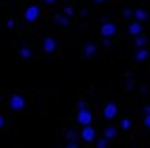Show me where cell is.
<instances>
[{
	"label": "cell",
	"instance_id": "26",
	"mask_svg": "<svg viewBox=\"0 0 150 148\" xmlns=\"http://www.w3.org/2000/svg\"><path fill=\"white\" fill-rule=\"evenodd\" d=\"M66 148H78V144H76V142H68Z\"/></svg>",
	"mask_w": 150,
	"mask_h": 148
},
{
	"label": "cell",
	"instance_id": "16",
	"mask_svg": "<svg viewBox=\"0 0 150 148\" xmlns=\"http://www.w3.org/2000/svg\"><path fill=\"white\" fill-rule=\"evenodd\" d=\"M146 43H148V39H146L144 35H138V37H136V45H138V47H146Z\"/></svg>",
	"mask_w": 150,
	"mask_h": 148
},
{
	"label": "cell",
	"instance_id": "2",
	"mask_svg": "<svg viewBox=\"0 0 150 148\" xmlns=\"http://www.w3.org/2000/svg\"><path fill=\"white\" fill-rule=\"evenodd\" d=\"M39 15H41V11H39V6H35V4H31V6L25 8V21H27V23H35V21L39 19Z\"/></svg>",
	"mask_w": 150,
	"mask_h": 148
},
{
	"label": "cell",
	"instance_id": "3",
	"mask_svg": "<svg viewBox=\"0 0 150 148\" xmlns=\"http://www.w3.org/2000/svg\"><path fill=\"white\" fill-rule=\"evenodd\" d=\"M115 33H117V25L111 23V21H103V25H101V35H103V37H113Z\"/></svg>",
	"mask_w": 150,
	"mask_h": 148
},
{
	"label": "cell",
	"instance_id": "7",
	"mask_svg": "<svg viewBox=\"0 0 150 148\" xmlns=\"http://www.w3.org/2000/svg\"><path fill=\"white\" fill-rule=\"evenodd\" d=\"M41 45H43V52H47V54H54V52L58 50V41H56L54 37H45Z\"/></svg>",
	"mask_w": 150,
	"mask_h": 148
},
{
	"label": "cell",
	"instance_id": "13",
	"mask_svg": "<svg viewBox=\"0 0 150 148\" xmlns=\"http://www.w3.org/2000/svg\"><path fill=\"white\" fill-rule=\"evenodd\" d=\"M19 54H21V58H23V60H29V58L33 56L31 47H21V52H19Z\"/></svg>",
	"mask_w": 150,
	"mask_h": 148
},
{
	"label": "cell",
	"instance_id": "24",
	"mask_svg": "<svg viewBox=\"0 0 150 148\" xmlns=\"http://www.w3.org/2000/svg\"><path fill=\"white\" fill-rule=\"evenodd\" d=\"M125 86H127V89H134V80L127 78V80H125Z\"/></svg>",
	"mask_w": 150,
	"mask_h": 148
},
{
	"label": "cell",
	"instance_id": "19",
	"mask_svg": "<svg viewBox=\"0 0 150 148\" xmlns=\"http://www.w3.org/2000/svg\"><path fill=\"white\" fill-rule=\"evenodd\" d=\"M64 15L66 17H72L74 15V6H64Z\"/></svg>",
	"mask_w": 150,
	"mask_h": 148
},
{
	"label": "cell",
	"instance_id": "28",
	"mask_svg": "<svg viewBox=\"0 0 150 148\" xmlns=\"http://www.w3.org/2000/svg\"><path fill=\"white\" fill-rule=\"evenodd\" d=\"M2 125H4V117H2V115H0V127H2Z\"/></svg>",
	"mask_w": 150,
	"mask_h": 148
},
{
	"label": "cell",
	"instance_id": "6",
	"mask_svg": "<svg viewBox=\"0 0 150 148\" xmlns=\"http://www.w3.org/2000/svg\"><path fill=\"white\" fill-rule=\"evenodd\" d=\"M117 111H119V109H117L115 103H107V105L103 107V117H105V119H113V117L117 115Z\"/></svg>",
	"mask_w": 150,
	"mask_h": 148
},
{
	"label": "cell",
	"instance_id": "12",
	"mask_svg": "<svg viewBox=\"0 0 150 148\" xmlns=\"http://www.w3.org/2000/svg\"><path fill=\"white\" fill-rule=\"evenodd\" d=\"M115 136H117V130H115L113 125H107V127H105V138H107V140H113Z\"/></svg>",
	"mask_w": 150,
	"mask_h": 148
},
{
	"label": "cell",
	"instance_id": "11",
	"mask_svg": "<svg viewBox=\"0 0 150 148\" xmlns=\"http://www.w3.org/2000/svg\"><path fill=\"white\" fill-rule=\"evenodd\" d=\"M148 58H150V54H148L146 47H138V50H136V60H138V62H144V60H148Z\"/></svg>",
	"mask_w": 150,
	"mask_h": 148
},
{
	"label": "cell",
	"instance_id": "23",
	"mask_svg": "<svg viewBox=\"0 0 150 148\" xmlns=\"http://www.w3.org/2000/svg\"><path fill=\"white\" fill-rule=\"evenodd\" d=\"M144 125L150 130V115H144Z\"/></svg>",
	"mask_w": 150,
	"mask_h": 148
},
{
	"label": "cell",
	"instance_id": "10",
	"mask_svg": "<svg viewBox=\"0 0 150 148\" xmlns=\"http://www.w3.org/2000/svg\"><path fill=\"white\" fill-rule=\"evenodd\" d=\"M134 19H136V21H140V23H144V21L148 19L146 8H136V11H134Z\"/></svg>",
	"mask_w": 150,
	"mask_h": 148
},
{
	"label": "cell",
	"instance_id": "25",
	"mask_svg": "<svg viewBox=\"0 0 150 148\" xmlns=\"http://www.w3.org/2000/svg\"><path fill=\"white\" fill-rule=\"evenodd\" d=\"M76 107H78V109H84V107H86V101H78V105H76Z\"/></svg>",
	"mask_w": 150,
	"mask_h": 148
},
{
	"label": "cell",
	"instance_id": "20",
	"mask_svg": "<svg viewBox=\"0 0 150 148\" xmlns=\"http://www.w3.org/2000/svg\"><path fill=\"white\" fill-rule=\"evenodd\" d=\"M123 17H125V19H134V11L125 8V11H123Z\"/></svg>",
	"mask_w": 150,
	"mask_h": 148
},
{
	"label": "cell",
	"instance_id": "9",
	"mask_svg": "<svg viewBox=\"0 0 150 148\" xmlns=\"http://www.w3.org/2000/svg\"><path fill=\"white\" fill-rule=\"evenodd\" d=\"M95 52H97V45H95L93 41H88V43L84 45V50H82L84 58H93V56H95Z\"/></svg>",
	"mask_w": 150,
	"mask_h": 148
},
{
	"label": "cell",
	"instance_id": "4",
	"mask_svg": "<svg viewBox=\"0 0 150 148\" xmlns=\"http://www.w3.org/2000/svg\"><path fill=\"white\" fill-rule=\"evenodd\" d=\"M8 105H11L13 111H21V109H25V97L23 95H13L8 99Z\"/></svg>",
	"mask_w": 150,
	"mask_h": 148
},
{
	"label": "cell",
	"instance_id": "15",
	"mask_svg": "<svg viewBox=\"0 0 150 148\" xmlns=\"http://www.w3.org/2000/svg\"><path fill=\"white\" fill-rule=\"evenodd\" d=\"M56 21H58L60 25H64V27H66V25H70V17H66V15H58V17H56Z\"/></svg>",
	"mask_w": 150,
	"mask_h": 148
},
{
	"label": "cell",
	"instance_id": "21",
	"mask_svg": "<svg viewBox=\"0 0 150 148\" xmlns=\"http://www.w3.org/2000/svg\"><path fill=\"white\" fill-rule=\"evenodd\" d=\"M15 25H17V23H15L13 19H8V21H6V27H8V29H15Z\"/></svg>",
	"mask_w": 150,
	"mask_h": 148
},
{
	"label": "cell",
	"instance_id": "31",
	"mask_svg": "<svg viewBox=\"0 0 150 148\" xmlns=\"http://www.w3.org/2000/svg\"><path fill=\"white\" fill-rule=\"evenodd\" d=\"M0 103H2V95H0Z\"/></svg>",
	"mask_w": 150,
	"mask_h": 148
},
{
	"label": "cell",
	"instance_id": "17",
	"mask_svg": "<svg viewBox=\"0 0 150 148\" xmlns=\"http://www.w3.org/2000/svg\"><path fill=\"white\" fill-rule=\"evenodd\" d=\"M119 127H121V130H129V127H132V121H129V119L125 117V119H121V123H119Z\"/></svg>",
	"mask_w": 150,
	"mask_h": 148
},
{
	"label": "cell",
	"instance_id": "1",
	"mask_svg": "<svg viewBox=\"0 0 150 148\" xmlns=\"http://www.w3.org/2000/svg\"><path fill=\"white\" fill-rule=\"evenodd\" d=\"M76 121L84 127V125H91L93 123V113H91V109L88 107H84V109H78V113H76Z\"/></svg>",
	"mask_w": 150,
	"mask_h": 148
},
{
	"label": "cell",
	"instance_id": "8",
	"mask_svg": "<svg viewBox=\"0 0 150 148\" xmlns=\"http://www.w3.org/2000/svg\"><path fill=\"white\" fill-rule=\"evenodd\" d=\"M127 33L134 35V37L142 35V23H140V21H132V23L127 25Z\"/></svg>",
	"mask_w": 150,
	"mask_h": 148
},
{
	"label": "cell",
	"instance_id": "27",
	"mask_svg": "<svg viewBox=\"0 0 150 148\" xmlns=\"http://www.w3.org/2000/svg\"><path fill=\"white\" fill-rule=\"evenodd\" d=\"M144 115H150V105H146V107H144Z\"/></svg>",
	"mask_w": 150,
	"mask_h": 148
},
{
	"label": "cell",
	"instance_id": "30",
	"mask_svg": "<svg viewBox=\"0 0 150 148\" xmlns=\"http://www.w3.org/2000/svg\"><path fill=\"white\" fill-rule=\"evenodd\" d=\"M93 2H97V4H101V2H105V0H93Z\"/></svg>",
	"mask_w": 150,
	"mask_h": 148
},
{
	"label": "cell",
	"instance_id": "5",
	"mask_svg": "<svg viewBox=\"0 0 150 148\" xmlns=\"http://www.w3.org/2000/svg\"><path fill=\"white\" fill-rule=\"evenodd\" d=\"M97 138V130L93 127V125H84L82 130H80V140H84V142H93Z\"/></svg>",
	"mask_w": 150,
	"mask_h": 148
},
{
	"label": "cell",
	"instance_id": "14",
	"mask_svg": "<svg viewBox=\"0 0 150 148\" xmlns=\"http://www.w3.org/2000/svg\"><path fill=\"white\" fill-rule=\"evenodd\" d=\"M66 136H68V140H70V142H76V140L80 138V134H78L76 130H68V132H66Z\"/></svg>",
	"mask_w": 150,
	"mask_h": 148
},
{
	"label": "cell",
	"instance_id": "29",
	"mask_svg": "<svg viewBox=\"0 0 150 148\" xmlns=\"http://www.w3.org/2000/svg\"><path fill=\"white\" fill-rule=\"evenodd\" d=\"M43 2H47V4H54V2H56V0H43Z\"/></svg>",
	"mask_w": 150,
	"mask_h": 148
},
{
	"label": "cell",
	"instance_id": "18",
	"mask_svg": "<svg viewBox=\"0 0 150 148\" xmlns=\"http://www.w3.org/2000/svg\"><path fill=\"white\" fill-rule=\"evenodd\" d=\"M107 144H109V140L103 136L101 140H97V148H107Z\"/></svg>",
	"mask_w": 150,
	"mask_h": 148
},
{
	"label": "cell",
	"instance_id": "22",
	"mask_svg": "<svg viewBox=\"0 0 150 148\" xmlns=\"http://www.w3.org/2000/svg\"><path fill=\"white\" fill-rule=\"evenodd\" d=\"M111 39H113V37H103V45L109 47V45H111Z\"/></svg>",
	"mask_w": 150,
	"mask_h": 148
}]
</instances>
